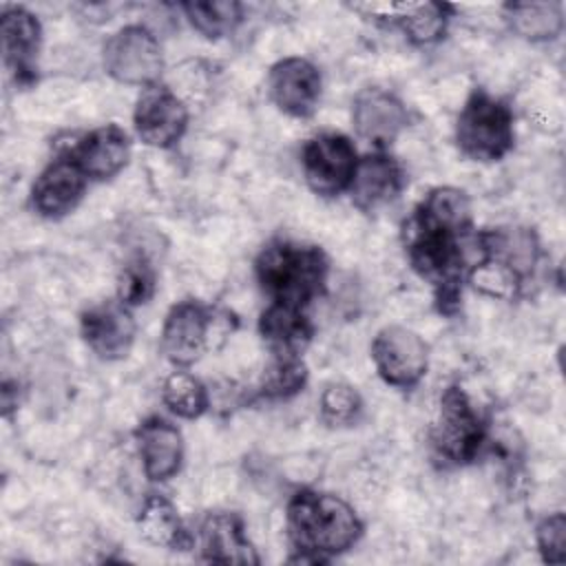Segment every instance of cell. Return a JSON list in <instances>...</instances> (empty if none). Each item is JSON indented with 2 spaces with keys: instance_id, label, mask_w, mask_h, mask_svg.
<instances>
[{
  "instance_id": "22",
  "label": "cell",
  "mask_w": 566,
  "mask_h": 566,
  "mask_svg": "<svg viewBox=\"0 0 566 566\" xmlns=\"http://www.w3.org/2000/svg\"><path fill=\"white\" fill-rule=\"evenodd\" d=\"M259 332L272 354L298 356L312 340L314 327L301 307L270 303L259 318Z\"/></svg>"
},
{
  "instance_id": "31",
  "label": "cell",
  "mask_w": 566,
  "mask_h": 566,
  "mask_svg": "<svg viewBox=\"0 0 566 566\" xmlns=\"http://www.w3.org/2000/svg\"><path fill=\"white\" fill-rule=\"evenodd\" d=\"M155 292V272L144 259L124 265L119 274V301L124 305L146 303Z\"/></svg>"
},
{
  "instance_id": "10",
  "label": "cell",
  "mask_w": 566,
  "mask_h": 566,
  "mask_svg": "<svg viewBox=\"0 0 566 566\" xmlns=\"http://www.w3.org/2000/svg\"><path fill=\"white\" fill-rule=\"evenodd\" d=\"M268 93L285 115L310 117L321 97V73L305 57H283L270 69Z\"/></svg>"
},
{
  "instance_id": "5",
  "label": "cell",
  "mask_w": 566,
  "mask_h": 566,
  "mask_svg": "<svg viewBox=\"0 0 566 566\" xmlns=\"http://www.w3.org/2000/svg\"><path fill=\"white\" fill-rule=\"evenodd\" d=\"M484 422L462 387L451 385L440 396V411L433 424V447L455 464L475 460L484 442Z\"/></svg>"
},
{
  "instance_id": "8",
  "label": "cell",
  "mask_w": 566,
  "mask_h": 566,
  "mask_svg": "<svg viewBox=\"0 0 566 566\" xmlns=\"http://www.w3.org/2000/svg\"><path fill=\"white\" fill-rule=\"evenodd\" d=\"M371 358L380 378L398 389L416 387L427 374V343L409 327L387 325L371 343Z\"/></svg>"
},
{
  "instance_id": "23",
  "label": "cell",
  "mask_w": 566,
  "mask_h": 566,
  "mask_svg": "<svg viewBox=\"0 0 566 566\" xmlns=\"http://www.w3.org/2000/svg\"><path fill=\"white\" fill-rule=\"evenodd\" d=\"M137 528L139 535L153 546L170 551H186L190 546V535L175 504L159 493L146 495L137 515Z\"/></svg>"
},
{
  "instance_id": "24",
  "label": "cell",
  "mask_w": 566,
  "mask_h": 566,
  "mask_svg": "<svg viewBox=\"0 0 566 566\" xmlns=\"http://www.w3.org/2000/svg\"><path fill=\"white\" fill-rule=\"evenodd\" d=\"M513 31L526 40H553L564 27L562 7L557 2H513L506 4Z\"/></svg>"
},
{
  "instance_id": "16",
  "label": "cell",
  "mask_w": 566,
  "mask_h": 566,
  "mask_svg": "<svg viewBox=\"0 0 566 566\" xmlns=\"http://www.w3.org/2000/svg\"><path fill=\"white\" fill-rule=\"evenodd\" d=\"M69 155L88 179H111L128 164L130 139L117 124H106L86 133Z\"/></svg>"
},
{
  "instance_id": "3",
  "label": "cell",
  "mask_w": 566,
  "mask_h": 566,
  "mask_svg": "<svg viewBox=\"0 0 566 566\" xmlns=\"http://www.w3.org/2000/svg\"><path fill=\"white\" fill-rule=\"evenodd\" d=\"M407 254L411 268L420 279L433 285L438 310L444 314H453L460 301V283L464 276V250L460 248V234L422 228L416 223H407Z\"/></svg>"
},
{
  "instance_id": "4",
  "label": "cell",
  "mask_w": 566,
  "mask_h": 566,
  "mask_svg": "<svg viewBox=\"0 0 566 566\" xmlns=\"http://www.w3.org/2000/svg\"><path fill=\"white\" fill-rule=\"evenodd\" d=\"M513 139L511 108L484 91H473L455 124L460 150L475 161H497L513 148Z\"/></svg>"
},
{
  "instance_id": "27",
  "label": "cell",
  "mask_w": 566,
  "mask_h": 566,
  "mask_svg": "<svg viewBox=\"0 0 566 566\" xmlns=\"http://www.w3.org/2000/svg\"><path fill=\"white\" fill-rule=\"evenodd\" d=\"M307 382V367L301 356H276L263 369L259 394L268 400H285L298 394Z\"/></svg>"
},
{
  "instance_id": "21",
  "label": "cell",
  "mask_w": 566,
  "mask_h": 566,
  "mask_svg": "<svg viewBox=\"0 0 566 566\" xmlns=\"http://www.w3.org/2000/svg\"><path fill=\"white\" fill-rule=\"evenodd\" d=\"M409 221L422 228H436L467 237L473 228L471 201L464 190L440 186L429 190V195L418 203Z\"/></svg>"
},
{
  "instance_id": "26",
  "label": "cell",
  "mask_w": 566,
  "mask_h": 566,
  "mask_svg": "<svg viewBox=\"0 0 566 566\" xmlns=\"http://www.w3.org/2000/svg\"><path fill=\"white\" fill-rule=\"evenodd\" d=\"M184 11L190 24L206 38H223L232 33L237 24L243 20V7L230 0L186 2Z\"/></svg>"
},
{
  "instance_id": "15",
  "label": "cell",
  "mask_w": 566,
  "mask_h": 566,
  "mask_svg": "<svg viewBox=\"0 0 566 566\" xmlns=\"http://www.w3.org/2000/svg\"><path fill=\"white\" fill-rule=\"evenodd\" d=\"M2 53L4 64L15 77L18 84L27 86L35 82V60L42 40V27L38 18L22 9L13 7L2 13Z\"/></svg>"
},
{
  "instance_id": "11",
  "label": "cell",
  "mask_w": 566,
  "mask_h": 566,
  "mask_svg": "<svg viewBox=\"0 0 566 566\" xmlns=\"http://www.w3.org/2000/svg\"><path fill=\"white\" fill-rule=\"evenodd\" d=\"M212 314L199 301L186 298L170 307L161 329V349L175 365L195 363L208 347Z\"/></svg>"
},
{
  "instance_id": "17",
  "label": "cell",
  "mask_w": 566,
  "mask_h": 566,
  "mask_svg": "<svg viewBox=\"0 0 566 566\" xmlns=\"http://www.w3.org/2000/svg\"><path fill=\"white\" fill-rule=\"evenodd\" d=\"M475 243L484 259L500 263L522 281L533 274L542 256L537 234L524 226L489 228L475 237Z\"/></svg>"
},
{
  "instance_id": "6",
  "label": "cell",
  "mask_w": 566,
  "mask_h": 566,
  "mask_svg": "<svg viewBox=\"0 0 566 566\" xmlns=\"http://www.w3.org/2000/svg\"><path fill=\"white\" fill-rule=\"evenodd\" d=\"M102 62L113 80L133 86H153L164 69L161 46L142 24L115 31L102 49Z\"/></svg>"
},
{
  "instance_id": "12",
  "label": "cell",
  "mask_w": 566,
  "mask_h": 566,
  "mask_svg": "<svg viewBox=\"0 0 566 566\" xmlns=\"http://www.w3.org/2000/svg\"><path fill=\"white\" fill-rule=\"evenodd\" d=\"M84 343L104 360L124 358L135 340V321L122 301L88 307L80 318Z\"/></svg>"
},
{
  "instance_id": "25",
  "label": "cell",
  "mask_w": 566,
  "mask_h": 566,
  "mask_svg": "<svg viewBox=\"0 0 566 566\" xmlns=\"http://www.w3.org/2000/svg\"><path fill=\"white\" fill-rule=\"evenodd\" d=\"M164 405L179 418L195 420L208 409V391L199 378L188 371H172L161 387Z\"/></svg>"
},
{
  "instance_id": "20",
  "label": "cell",
  "mask_w": 566,
  "mask_h": 566,
  "mask_svg": "<svg viewBox=\"0 0 566 566\" xmlns=\"http://www.w3.org/2000/svg\"><path fill=\"white\" fill-rule=\"evenodd\" d=\"M201 555L219 564H259V555L245 537L243 524L232 513H212L199 528Z\"/></svg>"
},
{
  "instance_id": "28",
  "label": "cell",
  "mask_w": 566,
  "mask_h": 566,
  "mask_svg": "<svg viewBox=\"0 0 566 566\" xmlns=\"http://www.w3.org/2000/svg\"><path fill=\"white\" fill-rule=\"evenodd\" d=\"M449 7L440 2H411V7L398 18L407 38L416 44H431L444 35Z\"/></svg>"
},
{
  "instance_id": "7",
  "label": "cell",
  "mask_w": 566,
  "mask_h": 566,
  "mask_svg": "<svg viewBox=\"0 0 566 566\" xmlns=\"http://www.w3.org/2000/svg\"><path fill=\"white\" fill-rule=\"evenodd\" d=\"M301 161L307 186L316 195L334 197L349 190L358 155L347 135L321 133L303 146Z\"/></svg>"
},
{
  "instance_id": "13",
  "label": "cell",
  "mask_w": 566,
  "mask_h": 566,
  "mask_svg": "<svg viewBox=\"0 0 566 566\" xmlns=\"http://www.w3.org/2000/svg\"><path fill=\"white\" fill-rule=\"evenodd\" d=\"M86 181L88 177L80 170L71 155L57 157L38 175L31 188V206L46 219L64 217L80 203Z\"/></svg>"
},
{
  "instance_id": "9",
  "label": "cell",
  "mask_w": 566,
  "mask_h": 566,
  "mask_svg": "<svg viewBox=\"0 0 566 566\" xmlns=\"http://www.w3.org/2000/svg\"><path fill=\"white\" fill-rule=\"evenodd\" d=\"M133 122L144 144L155 148H170L186 133L188 108L168 86L153 84L142 91Z\"/></svg>"
},
{
  "instance_id": "30",
  "label": "cell",
  "mask_w": 566,
  "mask_h": 566,
  "mask_svg": "<svg viewBox=\"0 0 566 566\" xmlns=\"http://www.w3.org/2000/svg\"><path fill=\"white\" fill-rule=\"evenodd\" d=\"M321 418L332 427H349L363 411L358 391L347 382H329L318 400Z\"/></svg>"
},
{
  "instance_id": "2",
  "label": "cell",
  "mask_w": 566,
  "mask_h": 566,
  "mask_svg": "<svg viewBox=\"0 0 566 566\" xmlns=\"http://www.w3.org/2000/svg\"><path fill=\"white\" fill-rule=\"evenodd\" d=\"M254 270L261 290L272 303L303 310L325 292L327 256L316 245L272 241L256 256Z\"/></svg>"
},
{
  "instance_id": "14",
  "label": "cell",
  "mask_w": 566,
  "mask_h": 566,
  "mask_svg": "<svg viewBox=\"0 0 566 566\" xmlns=\"http://www.w3.org/2000/svg\"><path fill=\"white\" fill-rule=\"evenodd\" d=\"M352 119L356 133L378 148L389 146L409 124L405 104L382 88L360 91L354 99Z\"/></svg>"
},
{
  "instance_id": "29",
  "label": "cell",
  "mask_w": 566,
  "mask_h": 566,
  "mask_svg": "<svg viewBox=\"0 0 566 566\" xmlns=\"http://www.w3.org/2000/svg\"><path fill=\"white\" fill-rule=\"evenodd\" d=\"M467 279L473 290H478L484 296L491 298H502V301H513L520 290H522V279L515 276L511 270L502 268L500 263L491 259H480L467 270Z\"/></svg>"
},
{
  "instance_id": "19",
  "label": "cell",
  "mask_w": 566,
  "mask_h": 566,
  "mask_svg": "<svg viewBox=\"0 0 566 566\" xmlns=\"http://www.w3.org/2000/svg\"><path fill=\"white\" fill-rule=\"evenodd\" d=\"M405 186V175L398 161L385 153L365 155L358 159L354 179L349 184L352 201L360 210H376L394 201Z\"/></svg>"
},
{
  "instance_id": "32",
  "label": "cell",
  "mask_w": 566,
  "mask_h": 566,
  "mask_svg": "<svg viewBox=\"0 0 566 566\" xmlns=\"http://www.w3.org/2000/svg\"><path fill=\"white\" fill-rule=\"evenodd\" d=\"M537 546L542 559L548 564H562L566 559V517L564 513H553L537 524Z\"/></svg>"
},
{
  "instance_id": "18",
  "label": "cell",
  "mask_w": 566,
  "mask_h": 566,
  "mask_svg": "<svg viewBox=\"0 0 566 566\" xmlns=\"http://www.w3.org/2000/svg\"><path fill=\"white\" fill-rule=\"evenodd\" d=\"M135 438L148 480L161 482L179 473L184 462V438L175 424L153 416L139 424Z\"/></svg>"
},
{
  "instance_id": "1",
  "label": "cell",
  "mask_w": 566,
  "mask_h": 566,
  "mask_svg": "<svg viewBox=\"0 0 566 566\" xmlns=\"http://www.w3.org/2000/svg\"><path fill=\"white\" fill-rule=\"evenodd\" d=\"M287 535L298 551L292 562H327L345 553L363 535V522L340 497L318 491H296L287 502Z\"/></svg>"
}]
</instances>
